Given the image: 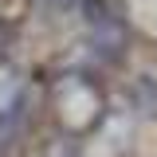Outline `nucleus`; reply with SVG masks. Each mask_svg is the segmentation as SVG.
<instances>
[{"label":"nucleus","mask_w":157,"mask_h":157,"mask_svg":"<svg viewBox=\"0 0 157 157\" xmlns=\"http://www.w3.org/2000/svg\"><path fill=\"white\" fill-rule=\"evenodd\" d=\"M86 28H90V43L102 59H118L122 55V43H126V24L122 16L110 12L106 0H86Z\"/></svg>","instance_id":"f03ea898"},{"label":"nucleus","mask_w":157,"mask_h":157,"mask_svg":"<svg viewBox=\"0 0 157 157\" xmlns=\"http://www.w3.org/2000/svg\"><path fill=\"white\" fill-rule=\"evenodd\" d=\"M55 110L71 134H90L102 122L106 102H102V90L86 75H63V82L55 86Z\"/></svg>","instance_id":"f257e3e1"}]
</instances>
